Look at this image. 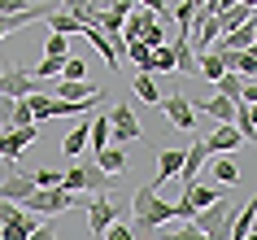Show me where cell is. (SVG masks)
I'll return each instance as SVG.
<instances>
[{
    "mask_svg": "<svg viewBox=\"0 0 257 240\" xmlns=\"http://www.w3.org/2000/svg\"><path fill=\"white\" fill-rule=\"evenodd\" d=\"M157 70H166V74H175V53H170V44H162V48H153V74Z\"/></svg>",
    "mask_w": 257,
    "mask_h": 240,
    "instance_id": "29",
    "label": "cell"
},
{
    "mask_svg": "<svg viewBox=\"0 0 257 240\" xmlns=\"http://www.w3.org/2000/svg\"><path fill=\"white\" fill-rule=\"evenodd\" d=\"M240 105H257V83H253V79H244V88H240Z\"/></svg>",
    "mask_w": 257,
    "mask_h": 240,
    "instance_id": "43",
    "label": "cell"
},
{
    "mask_svg": "<svg viewBox=\"0 0 257 240\" xmlns=\"http://www.w3.org/2000/svg\"><path fill=\"white\" fill-rule=\"evenodd\" d=\"M118 184V175H105L100 166H70L61 175V188L66 192H109Z\"/></svg>",
    "mask_w": 257,
    "mask_h": 240,
    "instance_id": "4",
    "label": "cell"
},
{
    "mask_svg": "<svg viewBox=\"0 0 257 240\" xmlns=\"http://www.w3.org/2000/svg\"><path fill=\"white\" fill-rule=\"evenodd\" d=\"M192 109H196V114H209V118L214 122H231V114H235V101H231V96H209V101H205V105H196V101H192Z\"/></svg>",
    "mask_w": 257,
    "mask_h": 240,
    "instance_id": "19",
    "label": "cell"
},
{
    "mask_svg": "<svg viewBox=\"0 0 257 240\" xmlns=\"http://www.w3.org/2000/svg\"><path fill=\"white\" fill-rule=\"evenodd\" d=\"M231 127H235V131L244 135V144H248V140H257V122H253V105H240V101H235V114H231Z\"/></svg>",
    "mask_w": 257,
    "mask_h": 240,
    "instance_id": "25",
    "label": "cell"
},
{
    "mask_svg": "<svg viewBox=\"0 0 257 240\" xmlns=\"http://www.w3.org/2000/svg\"><path fill=\"white\" fill-rule=\"evenodd\" d=\"M179 166H183V148H162V157H157V179H153V188L157 184H170L179 175Z\"/></svg>",
    "mask_w": 257,
    "mask_h": 240,
    "instance_id": "20",
    "label": "cell"
},
{
    "mask_svg": "<svg viewBox=\"0 0 257 240\" xmlns=\"http://www.w3.org/2000/svg\"><path fill=\"white\" fill-rule=\"evenodd\" d=\"M87 5H96V0H87Z\"/></svg>",
    "mask_w": 257,
    "mask_h": 240,
    "instance_id": "46",
    "label": "cell"
},
{
    "mask_svg": "<svg viewBox=\"0 0 257 240\" xmlns=\"http://www.w3.org/2000/svg\"><path fill=\"white\" fill-rule=\"evenodd\" d=\"M79 35H83V40H92V48H96L100 57H105V66H109V70H118V61H122V57H118V48H113V40H109V35H105L100 27H83Z\"/></svg>",
    "mask_w": 257,
    "mask_h": 240,
    "instance_id": "16",
    "label": "cell"
},
{
    "mask_svg": "<svg viewBox=\"0 0 257 240\" xmlns=\"http://www.w3.org/2000/svg\"><path fill=\"white\" fill-rule=\"evenodd\" d=\"M35 188H61V171H31Z\"/></svg>",
    "mask_w": 257,
    "mask_h": 240,
    "instance_id": "37",
    "label": "cell"
},
{
    "mask_svg": "<svg viewBox=\"0 0 257 240\" xmlns=\"http://www.w3.org/2000/svg\"><path fill=\"white\" fill-rule=\"evenodd\" d=\"M253 9L257 5H244V0H231L227 9L218 14V31L227 35V31H235V27H244V22H253Z\"/></svg>",
    "mask_w": 257,
    "mask_h": 240,
    "instance_id": "14",
    "label": "cell"
},
{
    "mask_svg": "<svg viewBox=\"0 0 257 240\" xmlns=\"http://www.w3.org/2000/svg\"><path fill=\"white\" fill-rule=\"evenodd\" d=\"M31 5H35V0H0V14H22Z\"/></svg>",
    "mask_w": 257,
    "mask_h": 240,
    "instance_id": "42",
    "label": "cell"
},
{
    "mask_svg": "<svg viewBox=\"0 0 257 240\" xmlns=\"http://www.w3.org/2000/svg\"><path fill=\"white\" fill-rule=\"evenodd\" d=\"M253 44H257V27H253V22H244V27L227 31V35H218L209 48H253Z\"/></svg>",
    "mask_w": 257,
    "mask_h": 240,
    "instance_id": "18",
    "label": "cell"
},
{
    "mask_svg": "<svg viewBox=\"0 0 257 240\" xmlns=\"http://www.w3.org/2000/svg\"><path fill=\"white\" fill-rule=\"evenodd\" d=\"M170 53H175V74H196V48L188 44V35L179 31V35H170Z\"/></svg>",
    "mask_w": 257,
    "mask_h": 240,
    "instance_id": "12",
    "label": "cell"
},
{
    "mask_svg": "<svg viewBox=\"0 0 257 240\" xmlns=\"http://www.w3.org/2000/svg\"><path fill=\"white\" fill-rule=\"evenodd\" d=\"M83 210H87V227H92V236H100L109 223H118V205H113V197H105V192H92V197L83 201Z\"/></svg>",
    "mask_w": 257,
    "mask_h": 240,
    "instance_id": "8",
    "label": "cell"
},
{
    "mask_svg": "<svg viewBox=\"0 0 257 240\" xmlns=\"http://www.w3.org/2000/svg\"><path fill=\"white\" fill-rule=\"evenodd\" d=\"M131 92H136V101L144 109H157V101H162V92H157V83H153V74H136V83H131Z\"/></svg>",
    "mask_w": 257,
    "mask_h": 240,
    "instance_id": "24",
    "label": "cell"
},
{
    "mask_svg": "<svg viewBox=\"0 0 257 240\" xmlns=\"http://www.w3.org/2000/svg\"><path fill=\"white\" fill-rule=\"evenodd\" d=\"M205 162H209V148H205V140H192V144L183 148V166H179V179H183V184L201 179V175H205Z\"/></svg>",
    "mask_w": 257,
    "mask_h": 240,
    "instance_id": "11",
    "label": "cell"
},
{
    "mask_svg": "<svg viewBox=\"0 0 257 240\" xmlns=\"http://www.w3.org/2000/svg\"><path fill=\"white\" fill-rule=\"evenodd\" d=\"M209 166V175H214L218 184H240V171H235V162L222 157V153H214V162H205Z\"/></svg>",
    "mask_w": 257,
    "mask_h": 240,
    "instance_id": "26",
    "label": "cell"
},
{
    "mask_svg": "<svg viewBox=\"0 0 257 240\" xmlns=\"http://www.w3.org/2000/svg\"><path fill=\"white\" fill-rule=\"evenodd\" d=\"M188 5H192V9H196V5H205V0H188Z\"/></svg>",
    "mask_w": 257,
    "mask_h": 240,
    "instance_id": "44",
    "label": "cell"
},
{
    "mask_svg": "<svg viewBox=\"0 0 257 240\" xmlns=\"http://www.w3.org/2000/svg\"><path fill=\"white\" fill-rule=\"evenodd\" d=\"M96 166H100L105 175H122L126 171V148L122 144H105L100 153H96Z\"/></svg>",
    "mask_w": 257,
    "mask_h": 240,
    "instance_id": "21",
    "label": "cell"
},
{
    "mask_svg": "<svg viewBox=\"0 0 257 240\" xmlns=\"http://www.w3.org/2000/svg\"><path fill=\"white\" fill-rule=\"evenodd\" d=\"M22 205H27V210H35L40 218H53V214L79 210L83 201H79V192H66V188H35V192H31Z\"/></svg>",
    "mask_w": 257,
    "mask_h": 240,
    "instance_id": "3",
    "label": "cell"
},
{
    "mask_svg": "<svg viewBox=\"0 0 257 240\" xmlns=\"http://www.w3.org/2000/svg\"><path fill=\"white\" fill-rule=\"evenodd\" d=\"M35 140H40V127H35V122H31V127H5V131H0V157L9 162V171H18V153L27 144H35Z\"/></svg>",
    "mask_w": 257,
    "mask_h": 240,
    "instance_id": "7",
    "label": "cell"
},
{
    "mask_svg": "<svg viewBox=\"0 0 257 240\" xmlns=\"http://www.w3.org/2000/svg\"><path fill=\"white\" fill-rule=\"evenodd\" d=\"M48 57H70V35H48Z\"/></svg>",
    "mask_w": 257,
    "mask_h": 240,
    "instance_id": "36",
    "label": "cell"
},
{
    "mask_svg": "<svg viewBox=\"0 0 257 240\" xmlns=\"http://www.w3.org/2000/svg\"><path fill=\"white\" fill-rule=\"evenodd\" d=\"M175 22H179V31L188 35V27H192V5H188V0H179V5H175Z\"/></svg>",
    "mask_w": 257,
    "mask_h": 240,
    "instance_id": "39",
    "label": "cell"
},
{
    "mask_svg": "<svg viewBox=\"0 0 257 240\" xmlns=\"http://www.w3.org/2000/svg\"><path fill=\"white\" fill-rule=\"evenodd\" d=\"M157 109H162L166 118L175 122L179 131H192V127H196V109H192V101L183 92H175V96H162V101H157Z\"/></svg>",
    "mask_w": 257,
    "mask_h": 240,
    "instance_id": "10",
    "label": "cell"
},
{
    "mask_svg": "<svg viewBox=\"0 0 257 240\" xmlns=\"http://www.w3.org/2000/svg\"><path fill=\"white\" fill-rule=\"evenodd\" d=\"M240 144H244V135L235 131L231 122H218V131L209 135V140H205V148H209V157H214V153H231V148H240Z\"/></svg>",
    "mask_w": 257,
    "mask_h": 240,
    "instance_id": "15",
    "label": "cell"
},
{
    "mask_svg": "<svg viewBox=\"0 0 257 240\" xmlns=\"http://www.w3.org/2000/svg\"><path fill=\"white\" fill-rule=\"evenodd\" d=\"M83 144H87V122H79V127H74V131L61 140V153H66V157H79Z\"/></svg>",
    "mask_w": 257,
    "mask_h": 240,
    "instance_id": "28",
    "label": "cell"
},
{
    "mask_svg": "<svg viewBox=\"0 0 257 240\" xmlns=\"http://www.w3.org/2000/svg\"><path fill=\"white\" fill-rule=\"evenodd\" d=\"M231 218H235V205H231V201L222 197V201H214V205L196 210V214L188 218V223H196V231H201L205 240H227V231H231Z\"/></svg>",
    "mask_w": 257,
    "mask_h": 240,
    "instance_id": "2",
    "label": "cell"
},
{
    "mask_svg": "<svg viewBox=\"0 0 257 240\" xmlns=\"http://www.w3.org/2000/svg\"><path fill=\"white\" fill-rule=\"evenodd\" d=\"M109 144H131V140H144L136 118V105H109Z\"/></svg>",
    "mask_w": 257,
    "mask_h": 240,
    "instance_id": "5",
    "label": "cell"
},
{
    "mask_svg": "<svg viewBox=\"0 0 257 240\" xmlns=\"http://www.w3.org/2000/svg\"><path fill=\"white\" fill-rule=\"evenodd\" d=\"M140 44H144V48H162V44H166V31H162V22H153V27L144 31V35H140Z\"/></svg>",
    "mask_w": 257,
    "mask_h": 240,
    "instance_id": "34",
    "label": "cell"
},
{
    "mask_svg": "<svg viewBox=\"0 0 257 240\" xmlns=\"http://www.w3.org/2000/svg\"><path fill=\"white\" fill-rule=\"evenodd\" d=\"M61 66H66V57H44L40 70H35V79H53V74H61Z\"/></svg>",
    "mask_w": 257,
    "mask_h": 240,
    "instance_id": "33",
    "label": "cell"
},
{
    "mask_svg": "<svg viewBox=\"0 0 257 240\" xmlns=\"http://www.w3.org/2000/svg\"><path fill=\"white\" fill-rule=\"evenodd\" d=\"M31 105H27V96H22V101H14V114H9V127H31Z\"/></svg>",
    "mask_w": 257,
    "mask_h": 240,
    "instance_id": "31",
    "label": "cell"
},
{
    "mask_svg": "<svg viewBox=\"0 0 257 240\" xmlns=\"http://www.w3.org/2000/svg\"><path fill=\"white\" fill-rule=\"evenodd\" d=\"M61 74H66V79H87V66H83L79 57H66V66H61Z\"/></svg>",
    "mask_w": 257,
    "mask_h": 240,
    "instance_id": "40",
    "label": "cell"
},
{
    "mask_svg": "<svg viewBox=\"0 0 257 240\" xmlns=\"http://www.w3.org/2000/svg\"><path fill=\"white\" fill-rule=\"evenodd\" d=\"M31 192H35V179H31V171H9V179L0 184V197H5V201H18V205H22Z\"/></svg>",
    "mask_w": 257,
    "mask_h": 240,
    "instance_id": "13",
    "label": "cell"
},
{
    "mask_svg": "<svg viewBox=\"0 0 257 240\" xmlns=\"http://www.w3.org/2000/svg\"><path fill=\"white\" fill-rule=\"evenodd\" d=\"M35 92V74L22 66H5L0 70V96H9V101H22V96Z\"/></svg>",
    "mask_w": 257,
    "mask_h": 240,
    "instance_id": "9",
    "label": "cell"
},
{
    "mask_svg": "<svg viewBox=\"0 0 257 240\" xmlns=\"http://www.w3.org/2000/svg\"><path fill=\"white\" fill-rule=\"evenodd\" d=\"M196 74L218 83L222 74H227V66H222V57H218V53H196Z\"/></svg>",
    "mask_w": 257,
    "mask_h": 240,
    "instance_id": "27",
    "label": "cell"
},
{
    "mask_svg": "<svg viewBox=\"0 0 257 240\" xmlns=\"http://www.w3.org/2000/svg\"><path fill=\"white\" fill-rule=\"evenodd\" d=\"M214 201H222V192L209 184H201V179H192V184H183V197L175 201V218H183L188 223L196 210H205V205H214Z\"/></svg>",
    "mask_w": 257,
    "mask_h": 240,
    "instance_id": "6",
    "label": "cell"
},
{
    "mask_svg": "<svg viewBox=\"0 0 257 240\" xmlns=\"http://www.w3.org/2000/svg\"><path fill=\"white\" fill-rule=\"evenodd\" d=\"M253 223H257V201L248 197V201H244V210H235V218H231L227 240H248V236H253Z\"/></svg>",
    "mask_w": 257,
    "mask_h": 240,
    "instance_id": "17",
    "label": "cell"
},
{
    "mask_svg": "<svg viewBox=\"0 0 257 240\" xmlns=\"http://www.w3.org/2000/svg\"><path fill=\"white\" fill-rule=\"evenodd\" d=\"M57 5H61L66 14H74V18H79V22H87V9H92L87 0H57Z\"/></svg>",
    "mask_w": 257,
    "mask_h": 240,
    "instance_id": "38",
    "label": "cell"
},
{
    "mask_svg": "<svg viewBox=\"0 0 257 240\" xmlns=\"http://www.w3.org/2000/svg\"><path fill=\"white\" fill-rule=\"evenodd\" d=\"M222 5H231V0H222Z\"/></svg>",
    "mask_w": 257,
    "mask_h": 240,
    "instance_id": "45",
    "label": "cell"
},
{
    "mask_svg": "<svg viewBox=\"0 0 257 240\" xmlns=\"http://www.w3.org/2000/svg\"><path fill=\"white\" fill-rule=\"evenodd\" d=\"M100 88L96 83H87V79H61L57 83V96L61 101H87V96H96Z\"/></svg>",
    "mask_w": 257,
    "mask_h": 240,
    "instance_id": "22",
    "label": "cell"
},
{
    "mask_svg": "<svg viewBox=\"0 0 257 240\" xmlns=\"http://www.w3.org/2000/svg\"><path fill=\"white\" fill-rule=\"evenodd\" d=\"M44 22L53 27V35H79V31L87 27V22H79L74 14H66V9H53V14L44 18Z\"/></svg>",
    "mask_w": 257,
    "mask_h": 240,
    "instance_id": "23",
    "label": "cell"
},
{
    "mask_svg": "<svg viewBox=\"0 0 257 240\" xmlns=\"http://www.w3.org/2000/svg\"><path fill=\"white\" fill-rule=\"evenodd\" d=\"M162 231V227H157ZM162 240H205L201 231H196V223H183V227H175V231H162Z\"/></svg>",
    "mask_w": 257,
    "mask_h": 240,
    "instance_id": "32",
    "label": "cell"
},
{
    "mask_svg": "<svg viewBox=\"0 0 257 240\" xmlns=\"http://www.w3.org/2000/svg\"><path fill=\"white\" fill-rule=\"evenodd\" d=\"M27 240H57V223H40L35 231H31Z\"/></svg>",
    "mask_w": 257,
    "mask_h": 240,
    "instance_id": "41",
    "label": "cell"
},
{
    "mask_svg": "<svg viewBox=\"0 0 257 240\" xmlns=\"http://www.w3.org/2000/svg\"><path fill=\"white\" fill-rule=\"evenodd\" d=\"M131 205H136V227H140V231H157V227L175 223V205L157 197V188H153V184L149 188H136Z\"/></svg>",
    "mask_w": 257,
    "mask_h": 240,
    "instance_id": "1",
    "label": "cell"
},
{
    "mask_svg": "<svg viewBox=\"0 0 257 240\" xmlns=\"http://www.w3.org/2000/svg\"><path fill=\"white\" fill-rule=\"evenodd\" d=\"M240 88H244V79L240 74H222V79H218V96H231V101H240Z\"/></svg>",
    "mask_w": 257,
    "mask_h": 240,
    "instance_id": "30",
    "label": "cell"
},
{
    "mask_svg": "<svg viewBox=\"0 0 257 240\" xmlns=\"http://www.w3.org/2000/svg\"><path fill=\"white\" fill-rule=\"evenodd\" d=\"M100 240H136V231H131L126 223H109L105 231H100Z\"/></svg>",
    "mask_w": 257,
    "mask_h": 240,
    "instance_id": "35",
    "label": "cell"
}]
</instances>
